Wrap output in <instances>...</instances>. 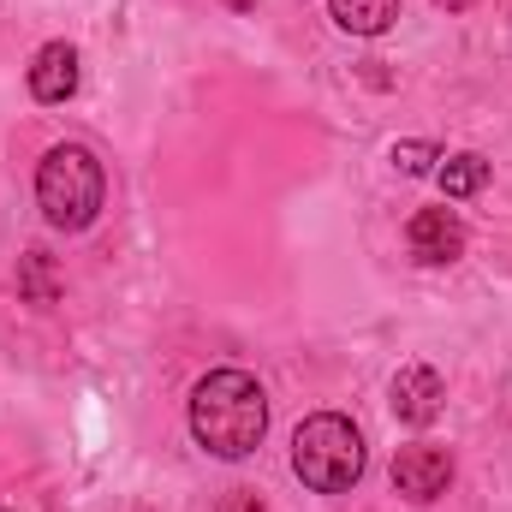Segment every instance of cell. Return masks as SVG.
Wrapping results in <instances>:
<instances>
[{
  "mask_svg": "<svg viewBox=\"0 0 512 512\" xmlns=\"http://www.w3.org/2000/svg\"><path fill=\"white\" fill-rule=\"evenodd\" d=\"M328 12L352 36H382L387 24L399 18V0H328Z\"/></svg>",
  "mask_w": 512,
  "mask_h": 512,
  "instance_id": "cell-8",
  "label": "cell"
},
{
  "mask_svg": "<svg viewBox=\"0 0 512 512\" xmlns=\"http://www.w3.org/2000/svg\"><path fill=\"white\" fill-rule=\"evenodd\" d=\"M435 161H441L435 143H393V167L399 173H435Z\"/></svg>",
  "mask_w": 512,
  "mask_h": 512,
  "instance_id": "cell-11",
  "label": "cell"
},
{
  "mask_svg": "<svg viewBox=\"0 0 512 512\" xmlns=\"http://www.w3.org/2000/svg\"><path fill=\"white\" fill-rule=\"evenodd\" d=\"M393 417L399 423H411V429H429L435 417H441V405H447V382L429 370V364H405L399 376H393Z\"/></svg>",
  "mask_w": 512,
  "mask_h": 512,
  "instance_id": "cell-5",
  "label": "cell"
},
{
  "mask_svg": "<svg viewBox=\"0 0 512 512\" xmlns=\"http://www.w3.org/2000/svg\"><path fill=\"white\" fill-rule=\"evenodd\" d=\"M215 512H268V507L256 501V489H233V495H227V501H221Z\"/></svg>",
  "mask_w": 512,
  "mask_h": 512,
  "instance_id": "cell-12",
  "label": "cell"
},
{
  "mask_svg": "<svg viewBox=\"0 0 512 512\" xmlns=\"http://www.w3.org/2000/svg\"><path fill=\"white\" fill-rule=\"evenodd\" d=\"M435 6H447V12H465V6H471V0H435Z\"/></svg>",
  "mask_w": 512,
  "mask_h": 512,
  "instance_id": "cell-13",
  "label": "cell"
},
{
  "mask_svg": "<svg viewBox=\"0 0 512 512\" xmlns=\"http://www.w3.org/2000/svg\"><path fill=\"white\" fill-rule=\"evenodd\" d=\"M18 292H24L30 304H54L60 280H54V262H48V251H30L24 262H18Z\"/></svg>",
  "mask_w": 512,
  "mask_h": 512,
  "instance_id": "cell-10",
  "label": "cell"
},
{
  "mask_svg": "<svg viewBox=\"0 0 512 512\" xmlns=\"http://www.w3.org/2000/svg\"><path fill=\"white\" fill-rule=\"evenodd\" d=\"M292 471L316 495H346L364 477V435H358V423L340 417V411L304 417L298 435H292Z\"/></svg>",
  "mask_w": 512,
  "mask_h": 512,
  "instance_id": "cell-3",
  "label": "cell"
},
{
  "mask_svg": "<svg viewBox=\"0 0 512 512\" xmlns=\"http://www.w3.org/2000/svg\"><path fill=\"white\" fill-rule=\"evenodd\" d=\"M447 483H453V453L447 447H429V441H411V447H399L393 453V489L405 495V501H435V495H447Z\"/></svg>",
  "mask_w": 512,
  "mask_h": 512,
  "instance_id": "cell-4",
  "label": "cell"
},
{
  "mask_svg": "<svg viewBox=\"0 0 512 512\" xmlns=\"http://www.w3.org/2000/svg\"><path fill=\"white\" fill-rule=\"evenodd\" d=\"M435 185H441L447 197H477V191L489 185V161H483V155H441Z\"/></svg>",
  "mask_w": 512,
  "mask_h": 512,
  "instance_id": "cell-9",
  "label": "cell"
},
{
  "mask_svg": "<svg viewBox=\"0 0 512 512\" xmlns=\"http://www.w3.org/2000/svg\"><path fill=\"white\" fill-rule=\"evenodd\" d=\"M102 197H108V179H102V161L84 143H54L42 155V167H36V203H42L48 227L84 233L102 215Z\"/></svg>",
  "mask_w": 512,
  "mask_h": 512,
  "instance_id": "cell-2",
  "label": "cell"
},
{
  "mask_svg": "<svg viewBox=\"0 0 512 512\" xmlns=\"http://www.w3.org/2000/svg\"><path fill=\"white\" fill-rule=\"evenodd\" d=\"M72 90H78V48L72 42H48L30 60V96L54 108V102H72Z\"/></svg>",
  "mask_w": 512,
  "mask_h": 512,
  "instance_id": "cell-7",
  "label": "cell"
},
{
  "mask_svg": "<svg viewBox=\"0 0 512 512\" xmlns=\"http://www.w3.org/2000/svg\"><path fill=\"white\" fill-rule=\"evenodd\" d=\"M191 435L215 459H245L268 435V393L245 370H209L191 387Z\"/></svg>",
  "mask_w": 512,
  "mask_h": 512,
  "instance_id": "cell-1",
  "label": "cell"
},
{
  "mask_svg": "<svg viewBox=\"0 0 512 512\" xmlns=\"http://www.w3.org/2000/svg\"><path fill=\"white\" fill-rule=\"evenodd\" d=\"M405 239H411L417 262H459L465 256V221L453 209H423V215H411Z\"/></svg>",
  "mask_w": 512,
  "mask_h": 512,
  "instance_id": "cell-6",
  "label": "cell"
},
{
  "mask_svg": "<svg viewBox=\"0 0 512 512\" xmlns=\"http://www.w3.org/2000/svg\"><path fill=\"white\" fill-rule=\"evenodd\" d=\"M227 6H251V0H227Z\"/></svg>",
  "mask_w": 512,
  "mask_h": 512,
  "instance_id": "cell-14",
  "label": "cell"
}]
</instances>
